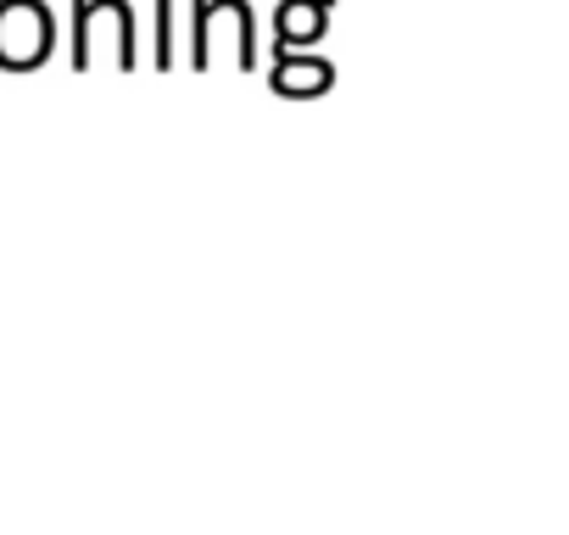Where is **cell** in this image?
Segmentation results:
<instances>
[{"label": "cell", "mask_w": 569, "mask_h": 535, "mask_svg": "<svg viewBox=\"0 0 569 535\" xmlns=\"http://www.w3.org/2000/svg\"><path fill=\"white\" fill-rule=\"evenodd\" d=\"M34 29H29V12L12 7V12H0V62H34Z\"/></svg>", "instance_id": "6da1fadb"}]
</instances>
